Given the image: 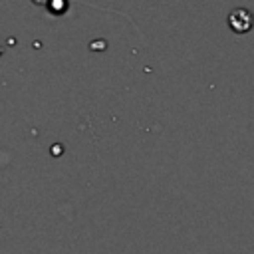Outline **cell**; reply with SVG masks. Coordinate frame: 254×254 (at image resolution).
<instances>
[{
	"mask_svg": "<svg viewBox=\"0 0 254 254\" xmlns=\"http://www.w3.org/2000/svg\"><path fill=\"white\" fill-rule=\"evenodd\" d=\"M228 26L236 34H248L254 28V14L248 8H234L228 14Z\"/></svg>",
	"mask_w": 254,
	"mask_h": 254,
	"instance_id": "obj_1",
	"label": "cell"
}]
</instances>
